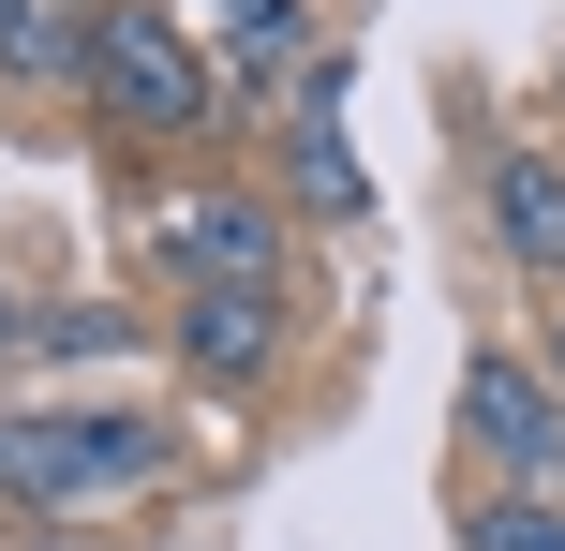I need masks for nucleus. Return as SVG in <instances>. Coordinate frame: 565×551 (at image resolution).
Instances as JSON below:
<instances>
[{
    "label": "nucleus",
    "instance_id": "obj_1",
    "mask_svg": "<svg viewBox=\"0 0 565 551\" xmlns=\"http://www.w3.org/2000/svg\"><path fill=\"white\" fill-rule=\"evenodd\" d=\"M164 463H179V447H164L149 403H0V507H15V522L135 507Z\"/></svg>",
    "mask_w": 565,
    "mask_h": 551
},
{
    "label": "nucleus",
    "instance_id": "obj_2",
    "mask_svg": "<svg viewBox=\"0 0 565 551\" xmlns=\"http://www.w3.org/2000/svg\"><path fill=\"white\" fill-rule=\"evenodd\" d=\"M75 89L119 119V135H209V119H224V75H209V45L164 15V0H105Z\"/></svg>",
    "mask_w": 565,
    "mask_h": 551
},
{
    "label": "nucleus",
    "instance_id": "obj_3",
    "mask_svg": "<svg viewBox=\"0 0 565 551\" xmlns=\"http://www.w3.org/2000/svg\"><path fill=\"white\" fill-rule=\"evenodd\" d=\"M461 447L507 477V507H565V388H551V358H507V343L461 358Z\"/></svg>",
    "mask_w": 565,
    "mask_h": 551
},
{
    "label": "nucleus",
    "instance_id": "obj_4",
    "mask_svg": "<svg viewBox=\"0 0 565 551\" xmlns=\"http://www.w3.org/2000/svg\"><path fill=\"white\" fill-rule=\"evenodd\" d=\"M164 358L194 388H224V403H254V388L282 373V284H194V298H164Z\"/></svg>",
    "mask_w": 565,
    "mask_h": 551
},
{
    "label": "nucleus",
    "instance_id": "obj_5",
    "mask_svg": "<svg viewBox=\"0 0 565 551\" xmlns=\"http://www.w3.org/2000/svg\"><path fill=\"white\" fill-rule=\"evenodd\" d=\"M149 254L179 268V298L194 284H282V209L268 194H164L149 209Z\"/></svg>",
    "mask_w": 565,
    "mask_h": 551
},
{
    "label": "nucleus",
    "instance_id": "obj_6",
    "mask_svg": "<svg viewBox=\"0 0 565 551\" xmlns=\"http://www.w3.org/2000/svg\"><path fill=\"white\" fill-rule=\"evenodd\" d=\"M477 224L507 268H536V284H565V149H491L477 179Z\"/></svg>",
    "mask_w": 565,
    "mask_h": 551
},
{
    "label": "nucleus",
    "instance_id": "obj_7",
    "mask_svg": "<svg viewBox=\"0 0 565 551\" xmlns=\"http://www.w3.org/2000/svg\"><path fill=\"white\" fill-rule=\"evenodd\" d=\"M282 179H298V209H312V224H358V209H372L358 149H342V75H328V60L282 89Z\"/></svg>",
    "mask_w": 565,
    "mask_h": 551
},
{
    "label": "nucleus",
    "instance_id": "obj_8",
    "mask_svg": "<svg viewBox=\"0 0 565 551\" xmlns=\"http://www.w3.org/2000/svg\"><path fill=\"white\" fill-rule=\"evenodd\" d=\"M89 15H105V0H0V75H30V89H75L89 75Z\"/></svg>",
    "mask_w": 565,
    "mask_h": 551
},
{
    "label": "nucleus",
    "instance_id": "obj_9",
    "mask_svg": "<svg viewBox=\"0 0 565 551\" xmlns=\"http://www.w3.org/2000/svg\"><path fill=\"white\" fill-rule=\"evenodd\" d=\"M209 15L238 30V89L254 105H282V75H312V15L298 0H209Z\"/></svg>",
    "mask_w": 565,
    "mask_h": 551
},
{
    "label": "nucleus",
    "instance_id": "obj_10",
    "mask_svg": "<svg viewBox=\"0 0 565 551\" xmlns=\"http://www.w3.org/2000/svg\"><path fill=\"white\" fill-rule=\"evenodd\" d=\"M461 551H565V507H477Z\"/></svg>",
    "mask_w": 565,
    "mask_h": 551
},
{
    "label": "nucleus",
    "instance_id": "obj_11",
    "mask_svg": "<svg viewBox=\"0 0 565 551\" xmlns=\"http://www.w3.org/2000/svg\"><path fill=\"white\" fill-rule=\"evenodd\" d=\"M15 343H30V314H15V284H0V358H15Z\"/></svg>",
    "mask_w": 565,
    "mask_h": 551
},
{
    "label": "nucleus",
    "instance_id": "obj_12",
    "mask_svg": "<svg viewBox=\"0 0 565 551\" xmlns=\"http://www.w3.org/2000/svg\"><path fill=\"white\" fill-rule=\"evenodd\" d=\"M551 388H565V328H551Z\"/></svg>",
    "mask_w": 565,
    "mask_h": 551
}]
</instances>
